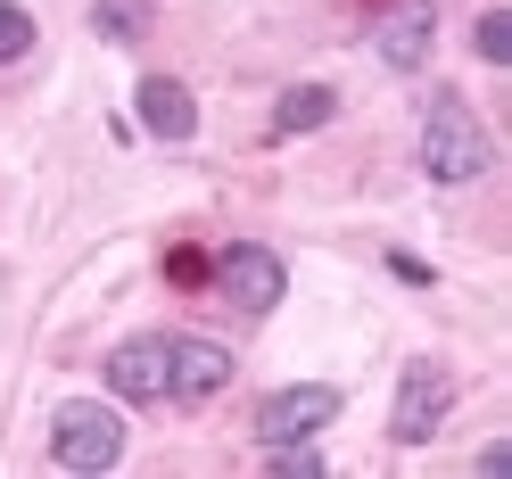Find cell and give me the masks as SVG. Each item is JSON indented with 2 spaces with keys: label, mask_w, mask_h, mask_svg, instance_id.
I'll return each instance as SVG.
<instances>
[{
  "label": "cell",
  "mask_w": 512,
  "mask_h": 479,
  "mask_svg": "<svg viewBox=\"0 0 512 479\" xmlns=\"http://www.w3.org/2000/svg\"><path fill=\"white\" fill-rule=\"evenodd\" d=\"M166 273H174V281H199V273H207V257H190V248H174V257H166Z\"/></svg>",
  "instance_id": "obj_15"
},
{
  "label": "cell",
  "mask_w": 512,
  "mask_h": 479,
  "mask_svg": "<svg viewBox=\"0 0 512 479\" xmlns=\"http://www.w3.org/2000/svg\"><path fill=\"white\" fill-rule=\"evenodd\" d=\"M323 422H339V389H323V380H298V389H273L265 405H256V446L314 438Z\"/></svg>",
  "instance_id": "obj_5"
},
{
  "label": "cell",
  "mask_w": 512,
  "mask_h": 479,
  "mask_svg": "<svg viewBox=\"0 0 512 479\" xmlns=\"http://www.w3.org/2000/svg\"><path fill=\"white\" fill-rule=\"evenodd\" d=\"M215 290L232 298L240 314H273V306H281V290H290V273H281L273 248L240 240V248H223V257H215Z\"/></svg>",
  "instance_id": "obj_4"
},
{
  "label": "cell",
  "mask_w": 512,
  "mask_h": 479,
  "mask_svg": "<svg viewBox=\"0 0 512 479\" xmlns=\"http://www.w3.org/2000/svg\"><path fill=\"white\" fill-rule=\"evenodd\" d=\"M133 100H141V124H149L157 141H190V133H199V100H190V83H174V75H141Z\"/></svg>",
  "instance_id": "obj_9"
},
{
  "label": "cell",
  "mask_w": 512,
  "mask_h": 479,
  "mask_svg": "<svg viewBox=\"0 0 512 479\" xmlns=\"http://www.w3.org/2000/svg\"><path fill=\"white\" fill-rule=\"evenodd\" d=\"M430 34H438V9H430V0H397V9L372 25V50H380V67H389V75H413V67L430 58Z\"/></svg>",
  "instance_id": "obj_7"
},
{
  "label": "cell",
  "mask_w": 512,
  "mask_h": 479,
  "mask_svg": "<svg viewBox=\"0 0 512 479\" xmlns=\"http://www.w3.org/2000/svg\"><path fill=\"white\" fill-rule=\"evenodd\" d=\"M215 389H232V347H215V339H166V397L182 405H207Z\"/></svg>",
  "instance_id": "obj_6"
},
{
  "label": "cell",
  "mask_w": 512,
  "mask_h": 479,
  "mask_svg": "<svg viewBox=\"0 0 512 479\" xmlns=\"http://www.w3.org/2000/svg\"><path fill=\"white\" fill-rule=\"evenodd\" d=\"M446 405H455V380H446V364H405V380H397V405H389V438L397 446H430L438 438V422H446Z\"/></svg>",
  "instance_id": "obj_3"
},
{
  "label": "cell",
  "mask_w": 512,
  "mask_h": 479,
  "mask_svg": "<svg viewBox=\"0 0 512 479\" xmlns=\"http://www.w3.org/2000/svg\"><path fill=\"white\" fill-rule=\"evenodd\" d=\"M108 389L133 397V405H157L166 397V339H124L108 356Z\"/></svg>",
  "instance_id": "obj_8"
},
{
  "label": "cell",
  "mask_w": 512,
  "mask_h": 479,
  "mask_svg": "<svg viewBox=\"0 0 512 479\" xmlns=\"http://www.w3.org/2000/svg\"><path fill=\"white\" fill-rule=\"evenodd\" d=\"M265 471H281V479H323V446H314V438H281V446H265Z\"/></svg>",
  "instance_id": "obj_12"
},
{
  "label": "cell",
  "mask_w": 512,
  "mask_h": 479,
  "mask_svg": "<svg viewBox=\"0 0 512 479\" xmlns=\"http://www.w3.org/2000/svg\"><path fill=\"white\" fill-rule=\"evenodd\" d=\"M331 116H339V91H323V83H298V91H281L273 133H281V141H298V133H323Z\"/></svg>",
  "instance_id": "obj_10"
},
{
  "label": "cell",
  "mask_w": 512,
  "mask_h": 479,
  "mask_svg": "<svg viewBox=\"0 0 512 479\" xmlns=\"http://www.w3.org/2000/svg\"><path fill=\"white\" fill-rule=\"evenodd\" d=\"M50 463L58 471H116L124 463V413L116 405H91V397L58 405L50 413Z\"/></svg>",
  "instance_id": "obj_2"
},
{
  "label": "cell",
  "mask_w": 512,
  "mask_h": 479,
  "mask_svg": "<svg viewBox=\"0 0 512 479\" xmlns=\"http://www.w3.org/2000/svg\"><path fill=\"white\" fill-rule=\"evenodd\" d=\"M471 42H479V58H488V67H512V17H504V9L479 17V34H471Z\"/></svg>",
  "instance_id": "obj_13"
},
{
  "label": "cell",
  "mask_w": 512,
  "mask_h": 479,
  "mask_svg": "<svg viewBox=\"0 0 512 479\" xmlns=\"http://www.w3.org/2000/svg\"><path fill=\"white\" fill-rule=\"evenodd\" d=\"M488 166H496L488 124H479L455 91H438V100L422 108V174H430V182H479Z\"/></svg>",
  "instance_id": "obj_1"
},
{
  "label": "cell",
  "mask_w": 512,
  "mask_h": 479,
  "mask_svg": "<svg viewBox=\"0 0 512 479\" xmlns=\"http://www.w3.org/2000/svg\"><path fill=\"white\" fill-rule=\"evenodd\" d=\"M34 50V17L17 9V0H0V67H9V58H25Z\"/></svg>",
  "instance_id": "obj_14"
},
{
  "label": "cell",
  "mask_w": 512,
  "mask_h": 479,
  "mask_svg": "<svg viewBox=\"0 0 512 479\" xmlns=\"http://www.w3.org/2000/svg\"><path fill=\"white\" fill-rule=\"evenodd\" d=\"M149 17H157V0H91V34H108V42H141Z\"/></svg>",
  "instance_id": "obj_11"
}]
</instances>
